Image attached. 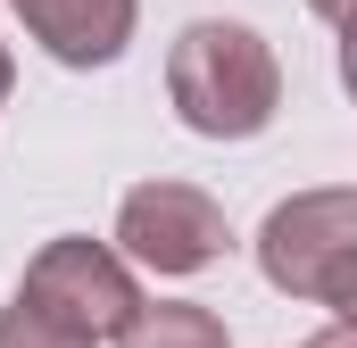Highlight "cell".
I'll list each match as a JSON object with an SVG mask.
<instances>
[{
	"label": "cell",
	"mask_w": 357,
	"mask_h": 348,
	"mask_svg": "<svg viewBox=\"0 0 357 348\" xmlns=\"http://www.w3.org/2000/svg\"><path fill=\"white\" fill-rule=\"evenodd\" d=\"M167 100L199 141H258L282 108V67L241 17H199L167 50Z\"/></svg>",
	"instance_id": "6da1fadb"
},
{
	"label": "cell",
	"mask_w": 357,
	"mask_h": 348,
	"mask_svg": "<svg viewBox=\"0 0 357 348\" xmlns=\"http://www.w3.org/2000/svg\"><path fill=\"white\" fill-rule=\"evenodd\" d=\"M17 299L33 307V315H50V324H67L75 340H125L133 332V315L150 307L142 290H133V265L116 258V249H100L84 232H67V241H42L33 265H25V282H17Z\"/></svg>",
	"instance_id": "7a4b0ae2"
},
{
	"label": "cell",
	"mask_w": 357,
	"mask_h": 348,
	"mask_svg": "<svg viewBox=\"0 0 357 348\" xmlns=\"http://www.w3.org/2000/svg\"><path fill=\"white\" fill-rule=\"evenodd\" d=\"M341 258H357V191H291L258 224V274L282 299H324Z\"/></svg>",
	"instance_id": "3957f363"
},
{
	"label": "cell",
	"mask_w": 357,
	"mask_h": 348,
	"mask_svg": "<svg viewBox=\"0 0 357 348\" xmlns=\"http://www.w3.org/2000/svg\"><path fill=\"white\" fill-rule=\"evenodd\" d=\"M116 241H125V258L150 265V274H208L233 232H225V207L199 182H142L116 207Z\"/></svg>",
	"instance_id": "277c9868"
},
{
	"label": "cell",
	"mask_w": 357,
	"mask_h": 348,
	"mask_svg": "<svg viewBox=\"0 0 357 348\" xmlns=\"http://www.w3.org/2000/svg\"><path fill=\"white\" fill-rule=\"evenodd\" d=\"M8 8L59 67H116L142 25V0H8Z\"/></svg>",
	"instance_id": "5b68a950"
},
{
	"label": "cell",
	"mask_w": 357,
	"mask_h": 348,
	"mask_svg": "<svg viewBox=\"0 0 357 348\" xmlns=\"http://www.w3.org/2000/svg\"><path fill=\"white\" fill-rule=\"evenodd\" d=\"M116 348H233V340H225V315H216V307H199V299H158V307L133 315V332Z\"/></svg>",
	"instance_id": "8992f818"
},
{
	"label": "cell",
	"mask_w": 357,
	"mask_h": 348,
	"mask_svg": "<svg viewBox=\"0 0 357 348\" xmlns=\"http://www.w3.org/2000/svg\"><path fill=\"white\" fill-rule=\"evenodd\" d=\"M0 348H91V340H75V332L50 324V315H33L25 299H8V307H0Z\"/></svg>",
	"instance_id": "52a82bcc"
},
{
	"label": "cell",
	"mask_w": 357,
	"mask_h": 348,
	"mask_svg": "<svg viewBox=\"0 0 357 348\" xmlns=\"http://www.w3.org/2000/svg\"><path fill=\"white\" fill-rule=\"evenodd\" d=\"M324 307H333L341 324H357V258L333 265V282H324Z\"/></svg>",
	"instance_id": "ba28073f"
},
{
	"label": "cell",
	"mask_w": 357,
	"mask_h": 348,
	"mask_svg": "<svg viewBox=\"0 0 357 348\" xmlns=\"http://www.w3.org/2000/svg\"><path fill=\"white\" fill-rule=\"evenodd\" d=\"M341 84H349V100H357V17L341 25Z\"/></svg>",
	"instance_id": "9c48e42d"
},
{
	"label": "cell",
	"mask_w": 357,
	"mask_h": 348,
	"mask_svg": "<svg viewBox=\"0 0 357 348\" xmlns=\"http://www.w3.org/2000/svg\"><path fill=\"white\" fill-rule=\"evenodd\" d=\"M299 348H357V324H324L316 340H299Z\"/></svg>",
	"instance_id": "30bf717a"
},
{
	"label": "cell",
	"mask_w": 357,
	"mask_h": 348,
	"mask_svg": "<svg viewBox=\"0 0 357 348\" xmlns=\"http://www.w3.org/2000/svg\"><path fill=\"white\" fill-rule=\"evenodd\" d=\"M307 8H316V17H333V25H349V17H357V0H307Z\"/></svg>",
	"instance_id": "8fae6325"
},
{
	"label": "cell",
	"mask_w": 357,
	"mask_h": 348,
	"mask_svg": "<svg viewBox=\"0 0 357 348\" xmlns=\"http://www.w3.org/2000/svg\"><path fill=\"white\" fill-rule=\"evenodd\" d=\"M8 84H17V67H8V42H0V108H8Z\"/></svg>",
	"instance_id": "7c38bea8"
}]
</instances>
